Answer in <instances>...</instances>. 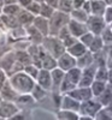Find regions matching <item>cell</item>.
<instances>
[{"instance_id": "6da1fadb", "label": "cell", "mask_w": 112, "mask_h": 120, "mask_svg": "<svg viewBox=\"0 0 112 120\" xmlns=\"http://www.w3.org/2000/svg\"><path fill=\"white\" fill-rule=\"evenodd\" d=\"M8 82L18 95L19 94H29L35 84L34 79L29 75H27L25 72H22V71L12 73L10 76Z\"/></svg>"}, {"instance_id": "7a4b0ae2", "label": "cell", "mask_w": 112, "mask_h": 120, "mask_svg": "<svg viewBox=\"0 0 112 120\" xmlns=\"http://www.w3.org/2000/svg\"><path fill=\"white\" fill-rule=\"evenodd\" d=\"M69 19L70 16L66 12H63L60 10H57V11L54 10L52 16L48 18V35L57 36L59 30L68 24Z\"/></svg>"}, {"instance_id": "3957f363", "label": "cell", "mask_w": 112, "mask_h": 120, "mask_svg": "<svg viewBox=\"0 0 112 120\" xmlns=\"http://www.w3.org/2000/svg\"><path fill=\"white\" fill-rule=\"evenodd\" d=\"M81 71L82 70L77 66L68 70L66 73H64L63 81L59 85V91L60 93H68L70 90H72L74 88H76L78 84V81H80V77H81Z\"/></svg>"}, {"instance_id": "277c9868", "label": "cell", "mask_w": 112, "mask_h": 120, "mask_svg": "<svg viewBox=\"0 0 112 120\" xmlns=\"http://www.w3.org/2000/svg\"><path fill=\"white\" fill-rule=\"evenodd\" d=\"M41 45L45 48V51L49 55H52L53 58H56V59L60 54H63L65 52V47H64V45L62 42V40H59L57 36H52V35L45 36Z\"/></svg>"}, {"instance_id": "5b68a950", "label": "cell", "mask_w": 112, "mask_h": 120, "mask_svg": "<svg viewBox=\"0 0 112 120\" xmlns=\"http://www.w3.org/2000/svg\"><path fill=\"white\" fill-rule=\"evenodd\" d=\"M103 107L99 101L95 98H88V100H84V101H82V103H80V108H78V112L82 114V116H88L90 119H94V115L95 113L99 111V109Z\"/></svg>"}, {"instance_id": "8992f818", "label": "cell", "mask_w": 112, "mask_h": 120, "mask_svg": "<svg viewBox=\"0 0 112 120\" xmlns=\"http://www.w3.org/2000/svg\"><path fill=\"white\" fill-rule=\"evenodd\" d=\"M86 25L88 31H90L94 35H100V33L104 30V28L107 25L104 21L103 16H88L87 21H86Z\"/></svg>"}, {"instance_id": "52a82bcc", "label": "cell", "mask_w": 112, "mask_h": 120, "mask_svg": "<svg viewBox=\"0 0 112 120\" xmlns=\"http://www.w3.org/2000/svg\"><path fill=\"white\" fill-rule=\"evenodd\" d=\"M95 70H96V65L93 63L92 65L87 66L83 68V71H81V77L77 86H84V88H89L92 82L94 81V76H95Z\"/></svg>"}, {"instance_id": "ba28073f", "label": "cell", "mask_w": 112, "mask_h": 120, "mask_svg": "<svg viewBox=\"0 0 112 120\" xmlns=\"http://www.w3.org/2000/svg\"><path fill=\"white\" fill-rule=\"evenodd\" d=\"M75 66H76V58L70 55L68 52H64L63 54H60L57 58V67L62 68L64 72Z\"/></svg>"}, {"instance_id": "9c48e42d", "label": "cell", "mask_w": 112, "mask_h": 120, "mask_svg": "<svg viewBox=\"0 0 112 120\" xmlns=\"http://www.w3.org/2000/svg\"><path fill=\"white\" fill-rule=\"evenodd\" d=\"M66 25H68V29H69L70 34L72 35L74 37H76V38H78L80 36H82L84 33L88 31L86 23L75 21V19H72V18H70V19H69V22H68Z\"/></svg>"}, {"instance_id": "30bf717a", "label": "cell", "mask_w": 112, "mask_h": 120, "mask_svg": "<svg viewBox=\"0 0 112 120\" xmlns=\"http://www.w3.org/2000/svg\"><path fill=\"white\" fill-rule=\"evenodd\" d=\"M69 96H71L72 98L77 100L78 102H82L84 100H88L90 97H93L90 91V88H84V86H78V88H74L72 90L66 93Z\"/></svg>"}, {"instance_id": "8fae6325", "label": "cell", "mask_w": 112, "mask_h": 120, "mask_svg": "<svg viewBox=\"0 0 112 120\" xmlns=\"http://www.w3.org/2000/svg\"><path fill=\"white\" fill-rule=\"evenodd\" d=\"M17 112H19L18 108L11 101H1L0 102V119H10Z\"/></svg>"}, {"instance_id": "7c38bea8", "label": "cell", "mask_w": 112, "mask_h": 120, "mask_svg": "<svg viewBox=\"0 0 112 120\" xmlns=\"http://www.w3.org/2000/svg\"><path fill=\"white\" fill-rule=\"evenodd\" d=\"M36 79H37V84L40 86H42L46 91L52 89V78H51V73L48 70L40 68Z\"/></svg>"}, {"instance_id": "4fadbf2b", "label": "cell", "mask_w": 112, "mask_h": 120, "mask_svg": "<svg viewBox=\"0 0 112 120\" xmlns=\"http://www.w3.org/2000/svg\"><path fill=\"white\" fill-rule=\"evenodd\" d=\"M18 94L15 91V89L11 86L10 82H3V85L0 88V97L5 101H16Z\"/></svg>"}, {"instance_id": "5bb4252c", "label": "cell", "mask_w": 112, "mask_h": 120, "mask_svg": "<svg viewBox=\"0 0 112 120\" xmlns=\"http://www.w3.org/2000/svg\"><path fill=\"white\" fill-rule=\"evenodd\" d=\"M62 109H68V111H74V112H78V108H80V102L77 100L72 98L71 96H69L68 94L65 96L62 97L60 100V106Z\"/></svg>"}, {"instance_id": "9a60e30c", "label": "cell", "mask_w": 112, "mask_h": 120, "mask_svg": "<svg viewBox=\"0 0 112 120\" xmlns=\"http://www.w3.org/2000/svg\"><path fill=\"white\" fill-rule=\"evenodd\" d=\"M32 23H33V26L36 28L44 36L48 35V19L47 18L37 15V16H34Z\"/></svg>"}, {"instance_id": "2e32d148", "label": "cell", "mask_w": 112, "mask_h": 120, "mask_svg": "<svg viewBox=\"0 0 112 120\" xmlns=\"http://www.w3.org/2000/svg\"><path fill=\"white\" fill-rule=\"evenodd\" d=\"M90 8H89V15L93 16H103L106 8V4L104 0H89Z\"/></svg>"}, {"instance_id": "e0dca14e", "label": "cell", "mask_w": 112, "mask_h": 120, "mask_svg": "<svg viewBox=\"0 0 112 120\" xmlns=\"http://www.w3.org/2000/svg\"><path fill=\"white\" fill-rule=\"evenodd\" d=\"M87 51H88L87 47H86L82 42H80V41H76L74 45H71L70 47L65 48V52H68L70 55H72L74 58L81 56L82 54H84Z\"/></svg>"}, {"instance_id": "ac0fdd59", "label": "cell", "mask_w": 112, "mask_h": 120, "mask_svg": "<svg viewBox=\"0 0 112 120\" xmlns=\"http://www.w3.org/2000/svg\"><path fill=\"white\" fill-rule=\"evenodd\" d=\"M17 21L19 23V25H29L32 24L33 22V18H34V15H32L29 11H27L25 8H19V11L15 15Z\"/></svg>"}, {"instance_id": "d6986e66", "label": "cell", "mask_w": 112, "mask_h": 120, "mask_svg": "<svg viewBox=\"0 0 112 120\" xmlns=\"http://www.w3.org/2000/svg\"><path fill=\"white\" fill-rule=\"evenodd\" d=\"M16 61V58H15V54L13 53H7L1 60H0V68L3 70V71L10 76V72H11V68L13 66Z\"/></svg>"}, {"instance_id": "ffe728a7", "label": "cell", "mask_w": 112, "mask_h": 120, "mask_svg": "<svg viewBox=\"0 0 112 120\" xmlns=\"http://www.w3.org/2000/svg\"><path fill=\"white\" fill-rule=\"evenodd\" d=\"M99 103L105 107V106H111V101H112V91H111V83L106 84V88L103 93H101L98 97H95Z\"/></svg>"}, {"instance_id": "44dd1931", "label": "cell", "mask_w": 112, "mask_h": 120, "mask_svg": "<svg viewBox=\"0 0 112 120\" xmlns=\"http://www.w3.org/2000/svg\"><path fill=\"white\" fill-rule=\"evenodd\" d=\"M51 73V78H52V89L53 88H57L59 90V85L60 83H62L63 81V77H64V71L62 68H59V67H54L53 70H51L49 71Z\"/></svg>"}, {"instance_id": "7402d4cb", "label": "cell", "mask_w": 112, "mask_h": 120, "mask_svg": "<svg viewBox=\"0 0 112 120\" xmlns=\"http://www.w3.org/2000/svg\"><path fill=\"white\" fill-rule=\"evenodd\" d=\"M92 64H93V54H92V52H89V51H87L81 56L76 58V66L80 67L81 70L92 65Z\"/></svg>"}, {"instance_id": "603a6c76", "label": "cell", "mask_w": 112, "mask_h": 120, "mask_svg": "<svg viewBox=\"0 0 112 120\" xmlns=\"http://www.w3.org/2000/svg\"><path fill=\"white\" fill-rule=\"evenodd\" d=\"M106 84L107 82H104V81H98V79H94L93 82H92L90 84V91H92V95H93L94 97H98L101 93L105 90L106 88Z\"/></svg>"}, {"instance_id": "cb8c5ba5", "label": "cell", "mask_w": 112, "mask_h": 120, "mask_svg": "<svg viewBox=\"0 0 112 120\" xmlns=\"http://www.w3.org/2000/svg\"><path fill=\"white\" fill-rule=\"evenodd\" d=\"M27 33H28L30 40H32L33 42H35V45H41V42H42V40H44L45 36L40 33L36 28H34L33 25L29 26V28L27 29Z\"/></svg>"}, {"instance_id": "d4e9b609", "label": "cell", "mask_w": 112, "mask_h": 120, "mask_svg": "<svg viewBox=\"0 0 112 120\" xmlns=\"http://www.w3.org/2000/svg\"><path fill=\"white\" fill-rule=\"evenodd\" d=\"M70 18L75 19V21H78V22H82V23H86L87 18H88V13L84 11L83 8H72L70 11Z\"/></svg>"}, {"instance_id": "484cf974", "label": "cell", "mask_w": 112, "mask_h": 120, "mask_svg": "<svg viewBox=\"0 0 112 120\" xmlns=\"http://www.w3.org/2000/svg\"><path fill=\"white\" fill-rule=\"evenodd\" d=\"M54 67H57V59L47 53L41 59V68H45V70L51 71V70H53Z\"/></svg>"}, {"instance_id": "4316f807", "label": "cell", "mask_w": 112, "mask_h": 120, "mask_svg": "<svg viewBox=\"0 0 112 120\" xmlns=\"http://www.w3.org/2000/svg\"><path fill=\"white\" fill-rule=\"evenodd\" d=\"M0 21L3 22L4 25L11 28V29H15V28L19 26V23L17 21L16 16H12V15H4L3 13L1 16H0Z\"/></svg>"}, {"instance_id": "83f0119b", "label": "cell", "mask_w": 112, "mask_h": 120, "mask_svg": "<svg viewBox=\"0 0 112 120\" xmlns=\"http://www.w3.org/2000/svg\"><path fill=\"white\" fill-rule=\"evenodd\" d=\"M103 48H104V42H103V40H101L100 35H95L93 37V40H92L90 45L88 46V51L92 52V53H95V52L101 51Z\"/></svg>"}, {"instance_id": "f1b7e54d", "label": "cell", "mask_w": 112, "mask_h": 120, "mask_svg": "<svg viewBox=\"0 0 112 120\" xmlns=\"http://www.w3.org/2000/svg\"><path fill=\"white\" fill-rule=\"evenodd\" d=\"M15 58L18 63H21L23 66L30 65L32 64V56L28 54L27 51H17L15 53Z\"/></svg>"}, {"instance_id": "f546056e", "label": "cell", "mask_w": 112, "mask_h": 120, "mask_svg": "<svg viewBox=\"0 0 112 120\" xmlns=\"http://www.w3.org/2000/svg\"><path fill=\"white\" fill-rule=\"evenodd\" d=\"M32 96L34 97V100L35 101H37V102H40V101H42V100L46 97V90L42 88V86H40L39 84H34V86H33V89H32Z\"/></svg>"}, {"instance_id": "4dcf8cb0", "label": "cell", "mask_w": 112, "mask_h": 120, "mask_svg": "<svg viewBox=\"0 0 112 120\" xmlns=\"http://www.w3.org/2000/svg\"><path fill=\"white\" fill-rule=\"evenodd\" d=\"M94 119H96V120H111V119H112V114H111V108H110V106L101 107L99 111L95 113Z\"/></svg>"}, {"instance_id": "1f68e13d", "label": "cell", "mask_w": 112, "mask_h": 120, "mask_svg": "<svg viewBox=\"0 0 112 120\" xmlns=\"http://www.w3.org/2000/svg\"><path fill=\"white\" fill-rule=\"evenodd\" d=\"M100 37H101V40H103V42H104V45L105 46H111V43H112V34H111V26H110V24H107L105 28H104V30L100 33Z\"/></svg>"}, {"instance_id": "d6a6232c", "label": "cell", "mask_w": 112, "mask_h": 120, "mask_svg": "<svg viewBox=\"0 0 112 120\" xmlns=\"http://www.w3.org/2000/svg\"><path fill=\"white\" fill-rule=\"evenodd\" d=\"M54 10H56V8H53L52 6H49L48 4H46V3L44 1V3L40 4V11H39V15L48 19L51 16H52V13L54 12Z\"/></svg>"}, {"instance_id": "836d02e7", "label": "cell", "mask_w": 112, "mask_h": 120, "mask_svg": "<svg viewBox=\"0 0 112 120\" xmlns=\"http://www.w3.org/2000/svg\"><path fill=\"white\" fill-rule=\"evenodd\" d=\"M80 115L76 114L74 111H68V109H62L57 113L58 119H64V120H72V119H78Z\"/></svg>"}, {"instance_id": "e575fe53", "label": "cell", "mask_w": 112, "mask_h": 120, "mask_svg": "<svg viewBox=\"0 0 112 120\" xmlns=\"http://www.w3.org/2000/svg\"><path fill=\"white\" fill-rule=\"evenodd\" d=\"M19 8H21V6L17 5L16 4H7V5H3L1 6V13L4 15H12L15 16L18 11H19Z\"/></svg>"}, {"instance_id": "d590c367", "label": "cell", "mask_w": 112, "mask_h": 120, "mask_svg": "<svg viewBox=\"0 0 112 120\" xmlns=\"http://www.w3.org/2000/svg\"><path fill=\"white\" fill-rule=\"evenodd\" d=\"M16 101L21 105H30L34 102V97L30 94H19L16 98Z\"/></svg>"}, {"instance_id": "8d00e7d4", "label": "cell", "mask_w": 112, "mask_h": 120, "mask_svg": "<svg viewBox=\"0 0 112 120\" xmlns=\"http://www.w3.org/2000/svg\"><path fill=\"white\" fill-rule=\"evenodd\" d=\"M24 72L27 73V75H29L30 77H32L33 79H36V77H37V73H39V70L40 68H37L35 65H33V64H30V65H27V66H24Z\"/></svg>"}, {"instance_id": "74e56055", "label": "cell", "mask_w": 112, "mask_h": 120, "mask_svg": "<svg viewBox=\"0 0 112 120\" xmlns=\"http://www.w3.org/2000/svg\"><path fill=\"white\" fill-rule=\"evenodd\" d=\"M27 11H29L32 15H34V16H37L39 15V11H40V3H36V1H30L25 7H24Z\"/></svg>"}, {"instance_id": "f35d334b", "label": "cell", "mask_w": 112, "mask_h": 120, "mask_svg": "<svg viewBox=\"0 0 112 120\" xmlns=\"http://www.w3.org/2000/svg\"><path fill=\"white\" fill-rule=\"evenodd\" d=\"M94 36H95L94 34H92L90 31H87V33H84L82 36H80L78 38H80V42H82V43L87 47V49H88V46L90 45V42H92V40H93Z\"/></svg>"}, {"instance_id": "ab89813d", "label": "cell", "mask_w": 112, "mask_h": 120, "mask_svg": "<svg viewBox=\"0 0 112 120\" xmlns=\"http://www.w3.org/2000/svg\"><path fill=\"white\" fill-rule=\"evenodd\" d=\"M103 18H104V21L106 24H110L112 22V7L111 5H107L106 8H105V12L103 15Z\"/></svg>"}, {"instance_id": "60d3db41", "label": "cell", "mask_w": 112, "mask_h": 120, "mask_svg": "<svg viewBox=\"0 0 112 120\" xmlns=\"http://www.w3.org/2000/svg\"><path fill=\"white\" fill-rule=\"evenodd\" d=\"M77 41V38L76 37H74L72 35H70V36H68V37H65L64 40H63V45H64V47L65 48H68V47H70L71 45H74L75 42Z\"/></svg>"}, {"instance_id": "b9f144b4", "label": "cell", "mask_w": 112, "mask_h": 120, "mask_svg": "<svg viewBox=\"0 0 112 120\" xmlns=\"http://www.w3.org/2000/svg\"><path fill=\"white\" fill-rule=\"evenodd\" d=\"M86 0H72V8H82Z\"/></svg>"}, {"instance_id": "7bdbcfd3", "label": "cell", "mask_w": 112, "mask_h": 120, "mask_svg": "<svg viewBox=\"0 0 112 120\" xmlns=\"http://www.w3.org/2000/svg\"><path fill=\"white\" fill-rule=\"evenodd\" d=\"M58 1H59V0H45V3L48 4L49 6H52L53 8H57V6H58Z\"/></svg>"}, {"instance_id": "ee69618b", "label": "cell", "mask_w": 112, "mask_h": 120, "mask_svg": "<svg viewBox=\"0 0 112 120\" xmlns=\"http://www.w3.org/2000/svg\"><path fill=\"white\" fill-rule=\"evenodd\" d=\"M32 0H17V3H18V5L19 6H22V7H25Z\"/></svg>"}, {"instance_id": "f6af8a7d", "label": "cell", "mask_w": 112, "mask_h": 120, "mask_svg": "<svg viewBox=\"0 0 112 120\" xmlns=\"http://www.w3.org/2000/svg\"><path fill=\"white\" fill-rule=\"evenodd\" d=\"M4 81H5V72L0 68V84H1Z\"/></svg>"}, {"instance_id": "bcb514c9", "label": "cell", "mask_w": 112, "mask_h": 120, "mask_svg": "<svg viewBox=\"0 0 112 120\" xmlns=\"http://www.w3.org/2000/svg\"><path fill=\"white\" fill-rule=\"evenodd\" d=\"M4 5H7V4H16L17 0H3Z\"/></svg>"}, {"instance_id": "7dc6e473", "label": "cell", "mask_w": 112, "mask_h": 120, "mask_svg": "<svg viewBox=\"0 0 112 120\" xmlns=\"http://www.w3.org/2000/svg\"><path fill=\"white\" fill-rule=\"evenodd\" d=\"M104 1H105L106 5H111L112 4V0H104Z\"/></svg>"}, {"instance_id": "c3c4849f", "label": "cell", "mask_w": 112, "mask_h": 120, "mask_svg": "<svg viewBox=\"0 0 112 120\" xmlns=\"http://www.w3.org/2000/svg\"><path fill=\"white\" fill-rule=\"evenodd\" d=\"M33 1H36V3H40V4H41V3L45 1V0H33Z\"/></svg>"}, {"instance_id": "681fc988", "label": "cell", "mask_w": 112, "mask_h": 120, "mask_svg": "<svg viewBox=\"0 0 112 120\" xmlns=\"http://www.w3.org/2000/svg\"><path fill=\"white\" fill-rule=\"evenodd\" d=\"M3 5H4V3H3V0H0V7H1Z\"/></svg>"}, {"instance_id": "f907efd6", "label": "cell", "mask_w": 112, "mask_h": 120, "mask_svg": "<svg viewBox=\"0 0 112 120\" xmlns=\"http://www.w3.org/2000/svg\"><path fill=\"white\" fill-rule=\"evenodd\" d=\"M0 15H1V7H0Z\"/></svg>"}, {"instance_id": "816d5d0a", "label": "cell", "mask_w": 112, "mask_h": 120, "mask_svg": "<svg viewBox=\"0 0 112 120\" xmlns=\"http://www.w3.org/2000/svg\"><path fill=\"white\" fill-rule=\"evenodd\" d=\"M1 101H3V100H1V97H0V102H1Z\"/></svg>"}]
</instances>
